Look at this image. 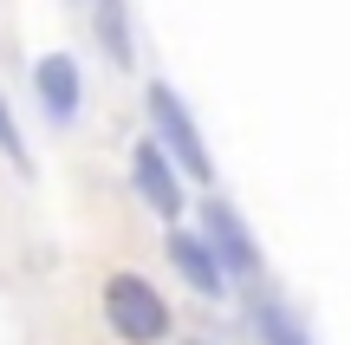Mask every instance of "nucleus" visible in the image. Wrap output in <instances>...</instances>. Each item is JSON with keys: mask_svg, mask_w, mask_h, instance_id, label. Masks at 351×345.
<instances>
[{"mask_svg": "<svg viewBox=\"0 0 351 345\" xmlns=\"http://www.w3.org/2000/svg\"><path fill=\"white\" fill-rule=\"evenodd\" d=\"M26 85H33V104L52 130H72L85 117V65H78V52H39L26 65Z\"/></svg>", "mask_w": 351, "mask_h": 345, "instance_id": "obj_5", "label": "nucleus"}, {"mask_svg": "<svg viewBox=\"0 0 351 345\" xmlns=\"http://www.w3.org/2000/svg\"><path fill=\"white\" fill-rule=\"evenodd\" d=\"M85 26L98 39L104 65L137 72V20H130V0H85Z\"/></svg>", "mask_w": 351, "mask_h": 345, "instance_id": "obj_7", "label": "nucleus"}, {"mask_svg": "<svg viewBox=\"0 0 351 345\" xmlns=\"http://www.w3.org/2000/svg\"><path fill=\"white\" fill-rule=\"evenodd\" d=\"M98 313H104V333L117 345H169L176 339V300L143 267H111L104 274Z\"/></svg>", "mask_w": 351, "mask_h": 345, "instance_id": "obj_1", "label": "nucleus"}, {"mask_svg": "<svg viewBox=\"0 0 351 345\" xmlns=\"http://www.w3.org/2000/svg\"><path fill=\"white\" fill-rule=\"evenodd\" d=\"M169 345H202V339H169Z\"/></svg>", "mask_w": 351, "mask_h": 345, "instance_id": "obj_10", "label": "nucleus"}, {"mask_svg": "<svg viewBox=\"0 0 351 345\" xmlns=\"http://www.w3.org/2000/svg\"><path fill=\"white\" fill-rule=\"evenodd\" d=\"M195 228L208 235V248H215V261H221V274H228V287H261V274H267V254H261V235H254V222L241 215L228 195H202L195 202Z\"/></svg>", "mask_w": 351, "mask_h": 345, "instance_id": "obj_3", "label": "nucleus"}, {"mask_svg": "<svg viewBox=\"0 0 351 345\" xmlns=\"http://www.w3.org/2000/svg\"><path fill=\"white\" fill-rule=\"evenodd\" d=\"M247 326H254V345H313L306 320L287 307V300H274V294H254L247 300Z\"/></svg>", "mask_w": 351, "mask_h": 345, "instance_id": "obj_8", "label": "nucleus"}, {"mask_svg": "<svg viewBox=\"0 0 351 345\" xmlns=\"http://www.w3.org/2000/svg\"><path fill=\"white\" fill-rule=\"evenodd\" d=\"M0 156L13 163V176H33V150H26V137H20V117H13L7 91H0Z\"/></svg>", "mask_w": 351, "mask_h": 345, "instance_id": "obj_9", "label": "nucleus"}, {"mask_svg": "<svg viewBox=\"0 0 351 345\" xmlns=\"http://www.w3.org/2000/svg\"><path fill=\"white\" fill-rule=\"evenodd\" d=\"M163 261H169V274L189 287L195 300H228V274H221V261H215V248H208V235L202 228H189V222H176V228H163Z\"/></svg>", "mask_w": 351, "mask_h": 345, "instance_id": "obj_6", "label": "nucleus"}, {"mask_svg": "<svg viewBox=\"0 0 351 345\" xmlns=\"http://www.w3.org/2000/svg\"><path fill=\"white\" fill-rule=\"evenodd\" d=\"M143 117H150V137L176 156V169L195 189H215V156H208V137H202V117L189 111V98L169 78H150L143 85Z\"/></svg>", "mask_w": 351, "mask_h": 345, "instance_id": "obj_2", "label": "nucleus"}, {"mask_svg": "<svg viewBox=\"0 0 351 345\" xmlns=\"http://www.w3.org/2000/svg\"><path fill=\"white\" fill-rule=\"evenodd\" d=\"M124 176H130V195H137L143 209H150L163 228H176V222L189 215V176L176 169V156L163 150V143L143 130L137 143H130V156H124Z\"/></svg>", "mask_w": 351, "mask_h": 345, "instance_id": "obj_4", "label": "nucleus"}]
</instances>
